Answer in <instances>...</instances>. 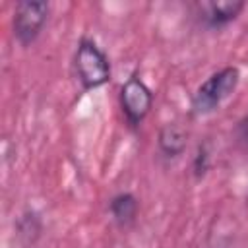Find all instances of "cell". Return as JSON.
Instances as JSON below:
<instances>
[{"label":"cell","mask_w":248,"mask_h":248,"mask_svg":"<svg viewBox=\"0 0 248 248\" xmlns=\"http://www.w3.org/2000/svg\"><path fill=\"white\" fill-rule=\"evenodd\" d=\"M198 16L202 23L207 29H221L232 23L242 10L246 8V2L242 0H209V2H200L198 6Z\"/></svg>","instance_id":"5"},{"label":"cell","mask_w":248,"mask_h":248,"mask_svg":"<svg viewBox=\"0 0 248 248\" xmlns=\"http://www.w3.org/2000/svg\"><path fill=\"white\" fill-rule=\"evenodd\" d=\"M118 103L126 124L132 130H136L138 126H141V122L145 120V116L153 107V91L138 74H132L120 87Z\"/></svg>","instance_id":"4"},{"label":"cell","mask_w":248,"mask_h":248,"mask_svg":"<svg viewBox=\"0 0 248 248\" xmlns=\"http://www.w3.org/2000/svg\"><path fill=\"white\" fill-rule=\"evenodd\" d=\"M43 225L35 211H25L17 221V234L25 244H35V240L41 236Z\"/></svg>","instance_id":"8"},{"label":"cell","mask_w":248,"mask_h":248,"mask_svg":"<svg viewBox=\"0 0 248 248\" xmlns=\"http://www.w3.org/2000/svg\"><path fill=\"white\" fill-rule=\"evenodd\" d=\"M209 167H211V143L205 140V141L198 143V147H196V155L192 159V172L200 180L207 174Z\"/></svg>","instance_id":"9"},{"label":"cell","mask_w":248,"mask_h":248,"mask_svg":"<svg viewBox=\"0 0 248 248\" xmlns=\"http://www.w3.org/2000/svg\"><path fill=\"white\" fill-rule=\"evenodd\" d=\"M74 72L81 89L91 91L110 81V62L105 50L91 39H79L74 54Z\"/></svg>","instance_id":"2"},{"label":"cell","mask_w":248,"mask_h":248,"mask_svg":"<svg viewBox=\"0 0 248 248\" xmlns=\"http://www.w3.org/2000/svg\"><path fill=\"white\" fill-rule=\"evenodd\" d=\"M236 132H238V138L248 145V114L238 122V126H236Z\"/></svg>","instance_id":"10"},{"label":"cell","mask_w":248,"mask_h":248,"mask_svg":"<svg viewBox=\"0 0 248 248\" xmlns=\"http://www.w3.org/2000/svg\"><path fill=\"white\" fill-rule=\"evenodd\" d=\"M138 211H140L138 198L134 194H130V192H118L108 202L110 219L120 229H128L130 225H134V221L138 217Z\"/></svg>","instance_id":"7"},{"label":"cell","mask_w":248,"mask_h":248,"mask_svg":"<svg viewBox=\"0 0 248 248\" xmlns=\"http://www.w3.org/2000/svg\"><path fill=\"white\" fill-rule=\"evenodd\" d=\"M188 143L186 130L176 122H167L157 134V147L165 159H176L184 153Z\"/></svg>","instance_id":"6"},{"label":"cell","mask_w":248,"mask_h":248,"mask_svg":"<svg viewBox=\"0 0 248 248\" xmlns=\"http://www.w3.org/2000/svg\"><path fill=\"white\" fill-rule=\"evenodd\" d=\"M240 72L236 66H225L213 72L192 95L190 112L194 116H203L219 108L238 87Z\"/></svg>","instance_id":"1"},{"label":"cell","mask_w":248,"mask_h":248,"mask_svg":"<svg viewBox=\"0 0 248 248\" xmlns=\"http://www.w3.org/2000/svg\"><path fill=\"white\" fill-rule=\"evenodd\" d=\"M48 12H50L48 2L21 0L16 4L14 17H12V33H14V39L17 41V45L27 48L39 39L45 23L48 19Z\"/></svg>","instance_id":"3"}]
</instances>
